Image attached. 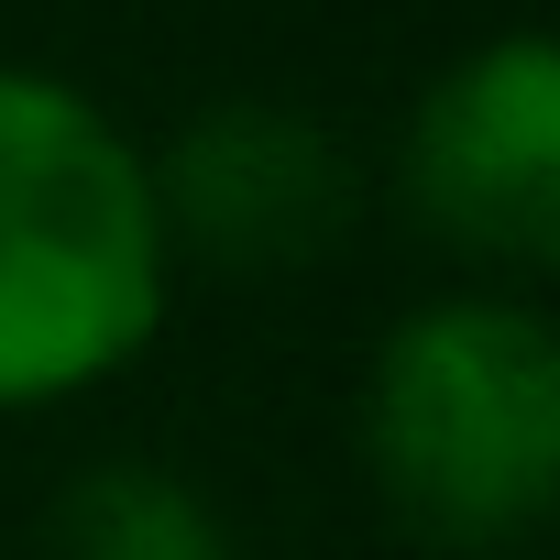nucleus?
<instances>
[{"instance_id":"nucleus-1","label":"nucleus","mask_w":560,"mask_h":560,"mask_svg":"<svg viewBox=\"0 0 560 560\" xmlns=\"http://www.w3.org/2000/svg\"><path fill=\"white\" fill-rule=\"evenodd\" d=\"M154 154L67 78L0 67V407H56L165 330Z\"/></svg>"},{"instance_id":"nucleus-2","label":"nucleus","mask_w":560,"mask_h":560,"mask_svg":"<svg viewBox=\"0 0 560 560\" xmlns=\"http://www.w3.org/2000/svg\"><path fill=\"white\" fill-rule=\"evenodd\" d=\"M363 472L429 549H516L560 494V330L527 298L396 319L363 374Z\"/></svg>"},{"instance_id":"nucleus-3","label":"nucleus","mask_w":560,"mask_h":560,"mask_svg":"<svg viewBox=\"0 0 560 560\" xmlns=\"http://www.w3.org/2000/svg\"><path fill=\"white\" fill-rule=\"evenodd\" d=\"M407 198L451 253L538 275L560 253V56L538 34L472 45L407 121Z\"/></svg>"},{"instance_id":"nucleus-4","label":"nucleus","mask_w":560,"mask_h":560,"mask_svg":"<svg viewBox=\"0 0 560 560\" xmlns=\"http://www.w3.org/2000/svg\"><path fill=\"white\" fill-rule=\"evenodd\" d=\"M363 209L352 154L330 143V121L275 110V100H220L176 132V154L154 165V220L165 253H198L220 275H287L341 253Z\"/></svg>"},{"instance_id":"nucleus-5","label":"nucleus","mask_w":560,"mask_h":560,"mask_svg":"<svg viewBox=\"0 0 560 560\" xmlns=\"http://www.w3.org/2000/svg\"><path fill=\"white\" fill-rule=\"evenodd\" d=\"M45 560H231V527L165 462H89L45 516Z\"/></svg>"}]
</instances>
